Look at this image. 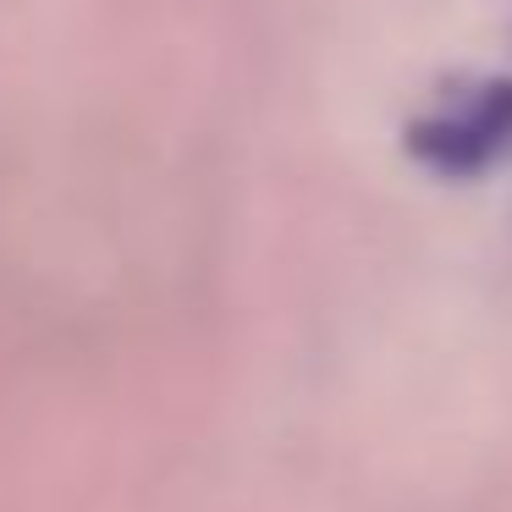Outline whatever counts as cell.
<instances>
[{
	"label": "cell",
	"mask_w": 512,
	"mask_h": 512,
	"mask_svg": "<svg viewBox=\"0 0 512 512\" xmlns=\"http://www.w3.org/2000/svg\"><path fill=\"white\" fill-rule=\"evenodd\" d=\"M402 149L435 177H485L512 155V78L452 83L402 127Z\"/></svg>",
	"instance_id": "1"
}]
</instances>
